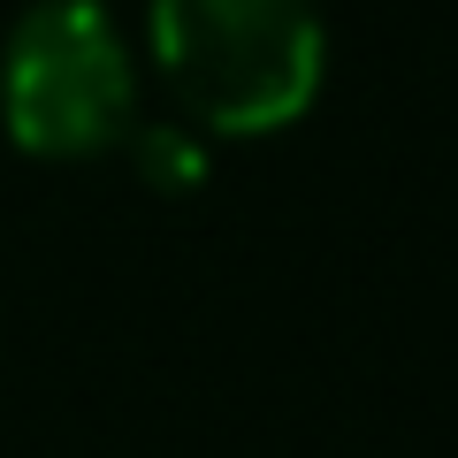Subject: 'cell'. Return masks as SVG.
I'll return each mask as SVG.
<instances>
[{"label":"cell","mask_w":458,"mask_h":458,"mask_svg":"<svg viewBox=\"0 0 458 458\" xmlns=\"http://www.w3.org/2000/svg\"><path fill=\"white\" fill-rule=\"evenodd\" d=\"M131 161L153 191H199L207 183V138L183 131V123H146V131H131Z\"/></svg>","instance_id":"cell-3"},{"label":"cell","mask_w":458,"mask_h":458,"mask_svg":"<svg viewBox=\"0 0 458 458\" xmlns=\"http://www.w3.org/2000/svg\"><path fill=\"white\" fill-rule=\"evenodd\" d=\"M0 123L38 161H92L138 131V69L99 0H31L0 47Z\"/></svg>","instance_id":"cell-2"},{"label":"cell","mask_w":458,"mask_h":458,"mask_svg":"<svg viewBox=\"0 0 458 458\" xmlns=\"http://www.w3.org/2000/svg\"><path fill=\"white\" fill-rule=\"evenodd\" d=\"M146 31L191 131L267 138L321 99L328 31L313 0H153Z\"/></svg>","instance_id":"cell-1"}]
</instances>
